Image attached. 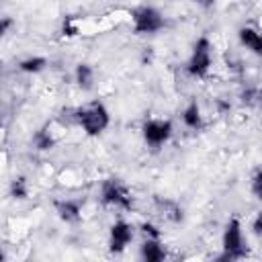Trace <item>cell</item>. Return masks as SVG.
<instances>
[{
    "label": "cell",
    "mask_w": 262,
    "mask_h": 262,
    "mask_svg": "<svg viewBox=\"0 0 262 262\" xmlns=\"http://www.w3.org/2000/svg\"><path fill=\"white\" fill-rule=\"evenodd\" d=\"M72 119H74L88 135H100V133L108 127V123H111V115H108L106 106H104L100 100H92V102H88L86 106L74 108Z\"/></svg>",
    "instance_id": "6da1fadb"
},
{
    "label": "cell",
    "mask_w": 262,
    "mask_h": 262,
    "mask_svg": "<svg viewBox=\"0 0 262 262\" xmlns=\"http://www.w3.org/2000/svg\"><path fill=\"white\" fill-rule=\"evenodd\" d=\"M100 201L106 207H117L123 211L133 209V194L119 178H106L100 186Z\"/></svg>",
    "instance_id": "7a4b0ae2"
},
{
    "label": "cell",
    "mask_w": 262,
    "mask_h": 262,
    "mask_svg": "<svg viewBox=\"0 0 262 262\" xmlns=\"http://www.w3.org/2000/svg\"><path fill=\"white\" fill-rule=\"evenodd\" d=\"M223 254L219 260H239L246 256V242L242 233V223L239 219L231 217L223 229Z\"/></svg>",
    "instance_id": "3957f363"
},
{
    "label": "cell",
    "mask_w": 262,
    "mask_h": 262,
    "mask_svg": "<svg viewBox=\"0 0 262 262\" xmlns=\"http://www.w3.org/2000/svg\"><path fill=\"white\" fill-rule=\"evenodd\" d=\"M211 41L209 37H199L194 47H192V53H190V59L186 63V72L192 76V78H205L207 72L211 70V63H213V53H211Z\"/></svg>",
    "instance_id": "277c9868"
},
{
    "label": "cell",
    "mask_w": 262,
    "mask_h": 262,
    "mask_svg": "<svg viewBox=\"0 0 262 262\" xmlns=\"http://www.w3.org/2000/svg\"><path fill=\"white\" fill-rule=\"evenodd\" d=\"M131 20H133V33L137 35H154L158 31L164 29V16L160 10H156L154 6H139L131 12Z\"/></svg>",
    "instance_id": "5b68a950"
},
{
    "label": "cell",
    "mask_w": 262,
    "mask_h": 262,
    "mask_svg": "<svg viewBox=\"0 0 262 262\" xmlns=\"http://www.w3.org/2000/svg\"><path fill=\"white\" fill-rule=\"evenodd\" d=\"M141 135H143V141L149 147L158 149L172 137V123L168 119H149V121L143 123Z\"/></svg>",
    "instance_id": "8992f818"
},
{
    "label": "cell",
    "mask_w": 262,
    "mask_h": 262,
    "mask_svg": "<svg viewBox=\"0 0 262 262\" xmlns=\"http://www.w3.org/2000/svg\"><path fill=\"white\" fill-rule=\"evenodd\" d=\"M133 239V227L127 221H115L108 231V248L113 254H121Z\"/></svg>",
    "instance_id": "52a82bcc"
},
{
    "label": "cell",
    "mask_w": 262,
    "mask_h": 262,
    "mask_svg": "<svg viewBox=\"0 0 262 262\" xmlns=\"http://www.w3.org/2000/svg\"><path fill=\"white\" fill-rule=\"evenodd\" d=\"M237 37H239V43L250 49L254 55H260L262 57V33L250 29V27H242L237 31Z\"/></svg>",
    "instance_id": "ba28073f"
},
{
    "label": "cell",
    "mask_w": 262,
    "mask_h": 262,
    "mask_svg": "<svg viewBox=\"0 0 262 262\" xmlns=\"http://www.w3.org/2000/svg\"><path fill=\"white\" fill-rule=\"evenodd\" d=\"M141 258L147 262H160L166 258V250L160 242V237H145L141 244Z\"/></svg>",
    "instance_id": "9c48e42d"
},
{
    "label": "cell",
    "mask_w": 262,
    "mask_h": 262,
    "mask_svg": "<svg viewBox=\"0 0 262 262\" xmlns=\"http://www.w3.org/2000/svg\"><path fill=\"white\" fill-rule=\"evenodd\" d=\"M55 211H57L59 219L66 221V223H78L80 217H82L80 203H76V201H57L55 203Z\"/></svg>",
    "instance_id": "30bf717a"
},
{
    "label": "cell",
    "mask_w": 262,
    "mask_h": 262,
    "mask_svg": "<svg viewBox=\"0 0 262 262\" xmlns=\"http://www.w3.org/2000/svg\"><path fill=\"white\" fill-rule=\"evenodd\" d=\"M182 121L188 129H194V131H199L203 127V117H201V108H199L196 100H190L186 104V108L182 111Z\"/></svg>",
    "instance_id": "8fae6325"
},
{
    "label": "cell",
    "mask_w": 262,
    "mask_h": 262,
    "mask_svg": "<svg viewBox=\"0 0 262 262\" xmlns=\"http://www.w3.org/2000/svg\"><path fill=\"white\" fill-rule=\"evenodd\" d=\"M74 76H76V84L80 86V90H84V92L92 90V86H94V70L88 63H78Z\"/></svg>",
    "instance_id": "7c38bea8"
},
{
    "label": "cell",
    "mask_w": 262,
    "mask_h": 262,
    "mask_svg": "<svg viewBox=\"0 0 262 262\" xmlns=\"http://www.w3.org/2000/svg\"><path fill=\"white\" fill-rule=\"evenodd\" d=\"M47 68V59L41 57V55H31V57H25L20 63H18V70L25 72V74H39Z\"/></svg>",
    "instance_id": "4fadbf2b"
},
{
    "label": "cell",
    "mask_w": 262,
    "mask_h": 262,
    "mask_svg": "<svg viewBox=\"0 0 262 262\" xmlns=\"http://www.w3.org/2000/svg\"><path fill=\"white\" fill-rule=\"evenodd\" d=\"M158 207H160V211H162V215L168 219V221H172V223H178V221H182V209H180V205H176L174 201H158Z\"/></svg>",
    "instance_id": "5bb4252c"
},
{
    "label": "cell",
    "mask_w": 262,
    "mask_h": 262,
    "mask_svg": "<svg viewBox=\"0 0 262 262\" xmlns=\"http://www.w3.org/2000/svg\"><path fill=\"white\" fill-rule=\"evenodd\" d=\"M33 145H35V149H39V151H47V149H51V147L55 145V137L51 135V131L39 129V131L33 135Z\"/></svg>",
    "instance_id": "9a60e30c"
},
{
    "label": "cell",
    "mask_w": 262,
    "mask_h": 262,
    "mask_svg": "<svg viewBox=\"0 0 262 262\" xmlns=\"http://www.w3.org/2000/svg\"><path fill=\"white\" fill-rule=\"evenodd\" d=\"M239 100L248 106H254L258 111H262V88H246L239 94Z\"/></svg>",
    "instance_id": "2e32d148"
},
{
    "label": "cell",
    "mask_w": 262,
    "mask_h": 262,
    "mask_svg": "<svg viewBox=\"0 0 262 262\" xmlns=\"http://www.w3.org/2000/svg\"><path fill=\"white\" fill-rule=\"evenodd\" d=\"M10 194H12L14 199H27V196H29L27 180H25V178H14L12 184H10Z\"/></svg>",
    "instance_id": "e0dca14e"
},
{
    "label": "cell",
    "mask_w": 262,
    "mask_h": 262,
    "mask_svg": "<svg viewBox=\"0 0 262 262\" xmlns=\"http://www.w3.org/2000/svg\"><path fill=\"white\" fill-rule=\"evenodd\" d=\"M250 190H252V194H254L256 199L262 201V168H258V170L254 172L252 182H250Z\"/></svg>",
    "instance_id": "ac0fdd59"
},
{
    "label": "cell",
    "mask_w": 262,
    "mask_h": 262,
    "mask_svg": "<svg viewBox=\"0 0 262 262\" xmlns=\"http://www.w3.org/2000/svg\"><path fill=\"white\" fill-rule=\"evenodd\" d=\"M141 231H143V235H145V237H160L158 227H156V225H151V223H143V225H141Z\"/></svg>",
    "instance_id": "d6986e66"
},
{
    "label": "cell",
    "mask_w": 262,
    "mask_h": 262,
    "mask_svg": "<svg viewBox=\"0 0 262 262\" xmlns=\"http://www.w3.org/2000/svg\"><path fill=\"white\" fill-rule=\"evenodd\" d=\"M252 229H254V233H256L258 237H262V211H258V215L254 217V221H252Z\"/></svg>",
    "instance_id": "ffe728a7"
},
{
    "label": "cell",
    "mask_w": 262,
    "mask_h": 262,
    "mask_svg": "<svg viewBox=\"0 0 262 262\" xmlns=\"http://www.w3.org/2000/svg\"><path fill=\"white\" fill-rule=\"evenodd\" d=\"M76 33H78V29L72 25L70 18H66V23H63V35H76Z\"/></svg>",
    "instance_id": "44dd1931"
},
{
    "label": "cell",
    "mask_w": 262,
    "mask_h": 262,
    "mask_svg": "<svg viewBox=\"0 0 262 262\" xmlns=\"http://www.w3.org/2000/svg\"><path fill=\"white\" fill-rule=\"evenodd\" d=\"M8 27H10V18H8V16H4V18H2V23H0V33H2V35H6Z\"/></svg>",
    "instance_id": "7402d4cb"
},
{
    "label": "cell",
    "mask_w": 262,
    "mask_h": 262,
    "mask_svg": "<svg viewBox=\"0 0 262 262\" xmlns=\"http://www.w3.org/2000/svg\"><path fill=\"white\" fill-rule=\"evenodd\" d=\"M217 108H219L221 113H225V111H229V102H225V100H217Z\"/></svg>",
    "instance_id": "603a6c76"
}]
</instances>
